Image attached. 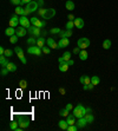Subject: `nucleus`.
Here are the masks:
<instances>
[{
	"label": "nucleus",
	"instance_id": "3c124183",
	"mask_svg": "<svg viewBox=\"0 0 118 131\" xmlns=\"http://www.w3.org/2000/svg\"><path fill=\"white\" fill-rule=\"evenodd\" d=\"M31 1H33V0H21V4H26V5H27V4L31 3Z\"/></svg>",
	"mask_w": 118,
	"mask_h": 131
},
{
	"label": "nucleus",
	"instance_id": "20e7f679",
	"mask_svg": "<svg viewBox=\"0 0 118 131\" xmlns=\"http://www.w3.org/2000/svg\"><path fill=\"white\" fill-rule=\"evenodd\" d=\"M77 45L80 50H85L86 47L90 46V39L89 38H80V39H78Z\"/></svg>",
	"mask_w": 118,
	"mask_h": 131
},
{
	"label": "nucleus",
	"instance_id": "5fc2aeb1",
	"mask_svg": "<svg viewBox=\"0 0 118 131\" xmlns=\"http://www.w3.org/2000/svg\"><path fill=\"white\" fill-rule=\"evenodd\" d=\"M67 63H68V65H70V66H72V65L75 64V61L72 60V59H70V60H68V61H67Z\"/></svg>",
	"mask_w": 118,
	"mask_h": 131
},
{
	"label": "nucleus",
	"instance_id": "aec40b11",
	"mask_svg": "<svg viewBox=\"0 0 118 131\" xmlns=\"http://www.w3.org/2000/svg\"><path fill=\"white\" fill-rule=\"evenodd\" d=\"M78 54H79V59H80V60H86V59L89 58V53H87L85 50H80V52H79Z\"/></svg>",
	"mask_w": 118,
	"mask_h": 131
},
{
	"label": "nucleus",
	"instance_id": "ea45409f",
	"mask_svg": "<svg viewBox=\"0 0 118 131\" xmlns=\"http://www.w3.org/2000/svg\"><path fill=\"white\" fill-rule=\"evenodd\" d=\"M60 31L62 30H60L59 27H53L52 30H51V33L52 34H58V33H60Z\"/></svg>",
	"mask_w": 118,
	"mask_h": 131
},
{
	"label": "nucleus",
	"instance_id": "c85d7f7f",
	"mask_svg": "<svg viewBox=\"0 0 118 131\" xmlns=\"http://www.w3.org/2000/svg\"><path fill=\"white\" fill-rule=\"evenodd\" d=\"M66 122L68 123V125H73V124H76V117L73 116V115H68L67 116V119H66Z\"/></svg>",
	"mask_w": 118,
	"mask_h": 131
},
{
	"label": "nucleus",
	"instance_id": "412c9836",
	"mask_svg": "<svg viewBox=\"0 0 118 131\" xmlns=\"http://www.w3.org/2000/svg\"><path fill=\"white\" fill-rule=\"evenodd\" d=\"M65 7H66V9H67V11H73V9H75V7H76V5H75V3H73V1L67 0V1H66V4H65Z\"/></svg>",
	"mask_w": 118,
	"mask_h": 131
},
{
	"label": "nucleus",
	"instance_id": "f3484780",
	"mask_svg": "<svg viewBox=\"0 0 118 131\" xmlns=\"http://www.w3.org/2000/svg\"><path fill=\"white\" fill-rule=\"evenodd\" d=\"M84 25H85V23L81 18H76L75 19V26L77 28H83L84 27Z\"/></svg>",
	"mask_w": 118,
	"mask_h": 131
},
{
	"label": "nucleus",
	"instance_id": "423d86ee",
	"mask_svg": "<svg viewBox=\"0 0 118 131\" xmlns=\"http://www.w3.org/2000/svg\"><path fill=\"white\" fill-rule=\"evenodd\" d=\"M26 8L31 13L36 12V11H38V8H39V4H38L37 0H34V1H31V3H28L27 5H26Z\"/></svg>",
	"mask_w": 118,
	"mask_h": 131
},
{
	"label": "nucleus",
	"instance_id": "5701e85b",
	"mask_svg": "<svg viewBox=\"0 0 118 131\" xmlns=\"http://www.w3.org/2000/svg\"><path fill=\"white\" fill-rule=\"evenodd\" d=\"M84 117L87 121V124H91V123H93V121H95V117H93V115L91 112H86V115H85Z\"/></svg>",
	"mask_w": 118,
	"mask_h": 131
},
{
	"label": "nucleus",
	"instance_id": "f8f14e48",
	"mask_svg": "<svg viewBox=\"0 0 118 131\" xmlns=\"http://www.w3.org/2000/svg\"><path fill=\"white\" fill-rule=\"evenodd\" d=\"M26 31H27V28L22 27V26H20V27H17L16 28V34L19 37V38H21V37H25L26 36Z\"/></svg>",
	"mask_w": 118,
	"mask_h": 131
},
{
	"label": "nucleus",
	"instance_id": "bb28decb",
	"mask_svg": "<svg viewBox=\"0 0 118 131\" xmlns=\"http://www.w3.org/2000/svg\"><path fill=\"white\" fill-rule=\"evenodd\" d=\"M18 128H19V122L18 121H12V122L9 123V129H11V130L17 131Z\"/></svg>",
	"mask_w": 118,
	"mask_h": 131
},
{
	"label": "nucleus",
	"instance_id": "864d4df0",
	"mask_svg": "<svg viewBox=\"0 0 118 131\" xmlns=\"http://www.w3.org/2000/svg\"><path fill=\"white\" fill-rule=\"evenodd\" d=\"M59 92H60L62 95H65V93H66V91L64 90V89H59Z\"/></svg>",
	"mask_w": 118,
	"mask_h": 131
},
{
	"label": "nucleus",
	"instance_id": "f03ea898",
	"mask_svg": "<svg viewBox=\"0 0 118 131\" xmlns=\"http://www.w3.org/2000/svg\"><path fill=\"white\" fill-rule=\"evenodd\" d=\"M27 53H30V54H34V56H39L43 53V50H41V47H39V46L37 45H31L30 47L27 49Z\"/></svg>",
	"mask_w": 118,
	"mask_h": 131
},
{
	"label": "nucleus",
	"instance_id": "72a5a7b5",
	"mask_svg": "<svg viewBox=\"0 0 118 131\" xmlns=\"http://www.w3.org/2000/svg\"><path fill=\"white\" fill-rule=\"evenodd\" d=\"M73 26H75V21L68 20V21L66 23V30H72V28H73Z\"/></svg>",
	"mask_w": 118,
	"mask_h": 131
},
{
	"label": "nucleus",
	"instance_id": "79ce46f5",
	"mask_svg": "<svg viewBox=\"0 0 118 131\" xmlns=\"http://www.w3.org/2000/svg\"><path fill=\"white\" fill-rule=\"evenodd\" d=\"M41 50H43V53H45V54H49L51 52V47H45V46H44Z\"/></svg>",
	"mask_w": 118,
	"mask_h": 131
},
{
	"label": "nucleus",
	"instance_id": "8fccbe9b",
	"mask_svg": "<svg viewBox=\"0 0 118 131\" xmlns=\"http://www.w3.org/2000/svg\"><path fill=\"white\" fill-rule=\"evenodd\" d=\"M67 18H68V20H71V21H75L73 19H76V18H75V17H73V15H72V14H70V15H68V17H67Z\"/></svg>",
	"mask_w": 118,
	"mask_h": 131
},
{
	"label": "nucleus",
	"instance_id": "dca6fc26",
	"mask_svg": "<svg viewBox=\"0 0 118 131\" xmlns=\"http://www.w3.org/2000/svg\"><path fill=\"white\" fill-rule=\"evenodd\" d=\"M79 82H80L83 85H87V84H90V83H91V77H90V76H86V74H84V76L80 77Z\"/></svg>",
	"mask_w": 118,
	"mask_h": 131
},
{
	"label": "nucleus",
	"instance_id": "4c0bfd02",
	"mask_svg": "<svg viewBox=\"0 0 118 131\" xmlns=\"http://www.w3.org/2000/svg\"><path fill=\"white\" fill-rule=\"evenodd\" d=\"M46 11H47V9H45V8L38 9V14H39V17H41V18H43L44 15H45V13H46Z\"/></svg>",
	"mask_w": 118,
	"mask_h": 131
},
{
	"label": "nucleus",
	"instance_id": "603ef678",
	"mask_svg": "<svg viewBox=\"0 0 118 131\" xmlns=\"http://www.w3.org/2000/svg\"><path fill=\"white\" fill-rule=\"evenodd\" d=\"M79 52H80V49H79V47H76V49L73 50V53H79Z\"/></svg>",
	"mask_w": 118,
	"mask_h": 131
},
{
	"label": "nucleus",
	"instance_id": "a19ab883",
	"mask_svg": "<svg viewBox=\"0 0 118 131\" xmlns=\"http://www.w3.org/2000/svg\"><path fill=\"white\" fill-rule=\"evenodd\" d=\"M19 85H20L21 89H26V86H27V82H26V80H20V82H19Z\"/></svg>",
	"mask_w": 118,
	"mask_h": 131
},
{
	"label": "nucleus",
	"instance_id": "a18cd8bd",
	"mask_svg": "<svg viewBox=\"0 0 118 131\" xmlns=\"http://www.w3.org/2000/svg\"><path fill=\"white\" fill-rule=\"evenodd\" d=\"M72 36V31L71 30H66L65 31V38H70Z\"/></svg>",
	"mask_w": 118,
	"mask_h": 131
},
{
	"label": "nucleus",
	"instance_id": "f704fd0d",
	"mask_svg": "<svg viewBox=\"0 0 118 131\" xmlns=\"http://www.w3.org/2000/svg\"><path fill=\"white\" fill-rule=\"evenodd\" d=\"M68 112H70L68 110L63 109V110H60V112H59V115H60L62 117H67V116H68Z\"/></svg>",
	"mask_w": 118,
	"mask_h": 131
},
{
	"label": "nucleus",
	"instance_id": "c9c22d12",
	"mask_svg": "<svg viewBox=\"0 0 118 131\" xmlns=\"http://www.w3.org/2000/svg\"><path fill=\"white\" fill-rule=\"evenodd\" d=\"M18 39H19V37L17 36V34H13V36L9 38V41H11L12 44H16L17 41H18Z\"/></svg>",
	"mask_w": 118,
	"mask_h": 131
},
{
	"label": "nucleus",
	"instance_id": "1a4fd4ad",
	"mask_svg": "<svg viewBox=\"0 0 118 131\" xmlns=\"http://www.w3.org/2000/svg\"><path fill=\"white\" fill-rule=\"evenodd\" d=\"M30 25H31V20L27 19L26 15H21V17H20V26H22V27H25V28H28Z\"/></svg>",
	"mask_w": 118,
	"mask_h": 131
},
{
	"label": "nucleus",
	"instance_id": "0eeeda50",
	"mask_svg": "<svg viewBox=\"0 0 118 131\" xmlns=\"http://www.w3.org/2000/svg\"><path fill=\"white\" fill-rule=\"evenodd\" d=\"M14 52L17 53L18 58L21 60L22 64H26V58H25V56H24V51H22L21 47H18V46H17L16 49H14Z\"/></svg>",
	"mask_w": 118,
	"mask_h": 131
},
{
	"label": "nucleus",
	"instance_id": "e433bc0d",
	"mask_svg": "<svg viewBox=\"0 0 118 131\" xmlns=\"http://www.w3.org/2000/svg\"><path fill=\"white\" fill-rule=\"evenodd\" d=\"M78 125L73 124V125H68V128H67V131H77L78 130Z\"/></svg>",
	"mask_w": 118,
	"mask_h": 131
},
{
	"label": "nucleus",
	"instance_id": "6e6d98bb",
	"mask_svg": "<svg viewBox=\"0 0 118 131\" xmlns=\"http://www.w3.org/2000/svg\"><path fill=\"white\" fill-rule=\"evenodd\" d=\"M38 4H39V6H40V5H43L44 4V1L43 0H38Z\"/></svg>",
	"mask_w": 118,
	"mask_h": 131
},
{
	"label": "nucleus",
	"instance_id": "7c9ffc66",
	"mask_svg": "<svg viewBox=\"0 0 118 131\" xmlns=\"http://www.w3.org/2000/svg\"><path fill=\"white\" fill-rule=\"evenodd\" d=\"M91 83H92V84H93L95 86L98 85V84L100 83L99 77H98V76H92V77H91Z\"/></svg>",
	"mask_w": 118,
	"mask_h": 131
},
{
	"label": "nucleus",
	"instance_id": "a878e982",
	"mask_svg": "<svg viewBox=\"0 0 118 131\" xmlns=\"http://www.w3.org/2000/svg\"><path fill=\"white\" fill-rule=\"evenodd\" d=\"M58 125L62 130H67V128H68V123L66 122V121H60V122H58Z\"/></svg>",
	"mask_w": 118,
	"mask_h": 131
},
{
	"label": "nucleus",
	"instance_id": "b1692460",
	"mask_svg": "<svg viewBox=\"0 0 118 131\" xmlns=\"http://www.w3.org/2000/svg\"><path fill=\"white\" fill-rule=\"evenodd\" d=\"M9 61L6 59V56H0V64H1V67H6Z\"/></svg>",
	"mask_w": 118,
	"mask_h": 131
},
{
	"label": "nucleus",
	"instance_id": "7ed1b4c3",
	"mask_svg": "<svg viewBox=\"0 0 118 131\" xmlns=\"http://www.w3.org/2000/svg\"><path fill=\"white\" fill-rule=\"evenodd\" d=\"M31 20V24L36 27H39V28H44L46 26V21L45 20H40V19H38L37 17H33V18L30 19Z\"/></svg>",
	"mask_w": 118,
	"mask_h": 131
},
{
	"label": "nucleus",
	"instance_id": "4be33fe9",
	"mask_svg": "<svg viewBox=\"0 0 118 131\" xmlns=\"http://www.w3.org/2000/svg\"><path fill=\"white\" fill-rule=\"evenodd\" d=\"M5 34L8 37H12L13 34H16V27H11V26H9L8 28L5 30Z\"/></svg>",
	"mask_w": 118,
	"mask_h": 131
},
{
	"label": "nucleus",
	"instance_id": "a211bd4d",
	"mask_svg": "<svg viewBox=\"0 0 118 131\" xmlns=\"http://www.w3.org/2000/svg\"><path fill=\"white\" fill-rule=\"evenodd\" d=\"M68 63L67 61H64V63H59V71H62V72H66L68 70Z\"/></svg>",
	"mask_w": 118,
	"mask_h": 131
},
{
	"label": "nucleus",
	"instance_id": "f257e3e1",
	"mask_svg": "<svg viewBox=\"0 0 118 131\" xmlns=\"http://www.w3.org/2000/svg\"><path fill=\"white\" fill-rule=\"evenodd\" d=\"M86 107L83 105V104H77V106L73 109V116L76 118H81L86 115Z\"/></svg>",
	"mask_w": 118,
	"mask_h": 131
},
{
	"label": "nucleus",
	"instance_id": "58836bf2",
	"mask_svg": "<svg viewBox=\"0 0 118 131\" xmlns=\"http://www.w3.org/2000/svg\"><path fill=\"white\" fill-rule=\"evenodd\" d=\"M12 54H13V51H12V50H8V49L5 50V54H4V56H6L7 58L12 57Z\"/></svg>",
	"mask_w": 118,
	"mask_h": 131
},
{
	"label": "nucleus",
	"instance_id": "2eb2a0df",
	"mask_svg": "<svg viewBox=\"0 0 118 131\" xmlns=\"http://www.w3.org/2000/svg\"><path fill=\"white\" fill-rule=\"evenodd\" d=\"M46 44L49 47H51V49H58V43H56L53 38H49V39L46 40Z\"/></svg>",
	"mask_w": 118,
	"mask_h": 131
},
{
	"label": "nucleus",
	"instance_id": "49530a36",
	"mask_svg": "<svg viewBox=\"0 0 118 131\" xmlns=\"http://www.w3.org/2000/svg\"><path fill=\"white\" fill-rule=\"evenodd\" d=\"M65 109H66V110H68V111H71V110L73 109V105H72V104H66Z\"/></svg>",
	"mask_w": 118,
	"mask_h": 131
},
{
	"label": "nucleus",
	"instance_id": "cd10ccee",
	"mask_svg": "<svg viewBox=\"0 0 118 131\" xmlns=\"http://www.w3.org/2000/svg\"><path fill=\"white\" fill-rule=\"evenodd\" d=\"M6 67L8 69L9 72H16V71H17V65L14 64V63H11V61H9L8 64H7Z\"/></svg>",
	"mask_w": 118,
	"mask_h": 131
},
{
	"label": "nucleus",
	"instance_id": "6e6552de",
	"mask_svg": "<svg viewBox=\"0 0 118 131\" xmlns=\"http://www.w3.org/2000/svg\"><path fill=\"white\" fill-rule=\"evenodd\" d=\"M18 25H20V18H19L18 15H13L12 18L9 19V26L11 27H18Z\"/></svg>",
	"mask_w": 118,
	"mask_h": 131
},
{
	"label": "nucleus",
	"instance_id": "9b49d317",
	"mask_svg": "<svg viewBox=\"0 0 118 131\" xmlns=\"http://www.w3.org/2000/svg\"><path fill=\"white\" fill-rule=\"evenodd\" d=\"M68 44H70L68 38H60V40L58 41V49H64V47L68 46Z\"/></svg>",
	"mask_w": 118,
	"mask_h": 131
},
{
	"label": "nucleus",
	"instance_id": "4468645a",
	"mask_svg": "<svg viewBox=\"0 0 118 131\" xmlns=\"http://www.w3.org/2000/svg\"><path fill=\"white\" fill-rule=\"evenodd\" d=\"M18 122H19V126L22 129L28 128V125H30V121H28V119H25V118L18 119Z\"/></svg>",
	"mask_w": 118,
	"mask_h": 131
},
{
	"label": "nucleus",
	"instance_id": "6ab92c4d",
	"mask_svg": "<svg viewBox=\"0 0 118 131\" xmlns=\"http://www.w3.org/2000/svg\"><path fill=\"white\" fill-rule=\"evenodd\" d=\"M87 124V121L85 119V117H81V118H78V122H77V125L78 128H84V126H86Z\"/></svg>",
	"mask_w": 118,
	"mask_h": 131
},
{
	"label": "nucleus",
	"instance_id": "de8ad7c7",
	"mask_svg": "<svg viewBox=\"0 0 118 131\" xmlns=\"http://www.w3.org/2000/svg\"><path fill=\"white\" fill-rule=\"evenodd\" d=\"M30 13H31V12H30V11H28L27 8H25V9H24V14H22V15H26V17H27V15L30 14Z\"/></svg>",
	"mask_w": 118,
	"mask_h": 131
},
{
	"label": "nucleus",
	"instance_id": "473e14b6",
	"mask_svg": "<svg viewBox=\"0 0 118 131\" xmlns=\"http://www.w3.org/2000/svg\"><path fill=\"white\" fill-rule=\"evenodd\" d=\"M24 9L25 8H22V7H20V6H17L16 7V14L17 15H22L24 14Z\"/></svg>",
	"mask_w": 118,
	"mask_h": 131
},
{
	"label": "nucleus",
	"instance_id": "2f4dec72",
	"mask_svg": "<svg viewBox=\"0 0 118 131\" xmlns=\"http://www.w3.org/2000/svg\"><path fill=\"white\" fill-rule=\"evenodd\" d=\"M27 44L30 46H31V45H37V38H36V37L28 38V39H27Z\"/></svg>",
	"mask_w": 118,
	"mask_h": 131
},
{
	"label": "nucleus",
	"instance_id": "37998d69",
	"mask_svg": "<svg viewBox=\"0 0 118 131\" xmlns=\"http://www.w3.org/2000/svg\"><path fill=\"white\" fill-rule=\"evenodd\" d=\"M8 69L7 67H3V70H1V76H6L7 73H8Z\"/></svg>",
	"mask_w": 118,
	"mask_h": 131
},
{
	"label": "nucleus",
	"instance_id": "c756f323",
	"mask_svg": "<svg viewBox=\"0 0 118 131\" xmlns=\"http://www.w3.org/2000/svg\"><path fill=\"white\" fill-rule=\"evenodd\" d=\"M110 47H111V40H110V39H105L104 41H103V49L109 50Z\"/></svg>",
	"mask_w": 118,
	"mask_h": 131
},
{
	"label": "nucleus",
	"instance_id": "39448f33",
	"mask_svg": "<svg viewBox=\"0 0 118 131\" xmlns=\"http://www.w3.org/2000/svg\"><path fill=\"white\" fill-rule=\"evenodd\" d=\"M27 32L31 34L32 37H36V38H39L41 36V28L36 27V26H30L27 28Z\"/></svg>",
	"mask_w": 118,
	"mask_h": 131
},
{
	"label": "nucleus",
	"instance_id": "9d476101",
	"mask_svg": "<svg viewBox=\"0 0 118 131\" xmlns=\"http://www.w3.org/2000/svg\"><path fill=\"white\" fill-rule=\"evenodd\" d=\"M56 13H57V11L54 8H47V11H46V13H45V15L43 17V19H51V18H53L54 15H56Z\"/></svg>",
	"mask_w": 118,
	"mask_h": 131
},
{
	"label": "nucleus",
	"instance_id": "09e8293b",
	"mask_svg": "<svg viewBox=\"0 0 118 131\" xmlns=\"http://www.w3.org/2000/svg\"><path fill=\"white\" fill-rule=\"evenodd\" d=\"M5 54V49L4 47H0V56H4Z\"/></svg>",
	"mask_w": 118,
	"mask_h": 131
},
{
	"label": "nucleus",
	"instance_id": "393cba45",
	"mask_svg": "<svg viewBox=\"0 0 118 131\" xmlns=\"http://www.w3.org/2000/svg\"><path fill=\"white\" fill-rule=\"evenodd\" d=\"M37 46L41 47V49L45 46V38H44V37H39V38H37Z\"/></svg>",
	"mask_w": 118,
	"mask_h": 131
},
{
	"label": "nucleus",
	"instance_id": "ddd939ff",
	"mask_svg": "<svg viewBox=\"0 0 118 131\" xmlns=\"http://www.w3.org/2000/svg\"><path fill=\"white\" fill-rule=\"evenodd\" d=\"M70 59H71V52L66 51V52H64V54H63L58 60H59V63H64V61H68Z\"/></svg>",
	"mask_w": 118,
	"mask_h": 131
},
{
	"label": "nucleus",
	"instance_id": "c03bdc74",
	"mask_svg": "<svg viewBox=\"0 0 118 131\" xmlns=\"http://www.w3.org/2000/svg\"><path fill=\"white\" fill-rule=\"evenodd\" d=\"M11 3H12L13 5H16V6H19V5L21 4V0H11Z\"/></svg>",
	"mask_w": 118,
	"mask_h": 131
}]
</instances>
